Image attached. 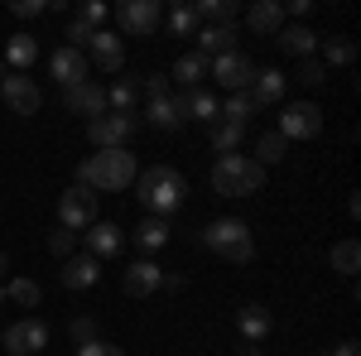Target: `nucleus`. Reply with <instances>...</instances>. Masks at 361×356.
Returning <instances> with one entry per match:
<instances>
[{"mask_svg":"<svg viewBox=\"0 0 361 356\" xmlns=\"http://www.w3.org/2000/svg\"><path fill=\"white\" fill-rule=\"evenodd\" d=\"M140 116H121V111H102L97 121H87V140L97 149H126L130 135H135Z\"/></svg>","mask_w":361,"mask_h":356,"instance_id":"5","label":"nucleus"},{"mask_svg":"<svg viewBox=\"0 0 361 356\" xmlns=\"http://www.w3.org/2000/svg\"><path fill=\"white\" fill-rule=\"evenodd\" d=\"M299 82L304 87H323L328 82V68H323L318 58H304V63H299Z\"/></svg>","mask_w":361,"mask_h":356,"instance_id":"37","label":"nucleus"},{"mask_svg":"<svg viewBox=\"0 0 361 356\" xmlns=\"http://www.w3.org/2000/svg\"><path fill=\"white\" fill-rule=\"evenodd\" d=\"M49 73L58 78V87H78V82H87V54H78V49H58L54 58H49Z\"/></svg>","mask_w":361,"mask_h":356,"instance_id":"16","label":"nucleus"},{"mask_svg":"<svg viewBox=\"0 0 361 356\" xmlns=\"http://www.w3.org/2000/svg\"><path fill=\"white\" fill-rule=\"evenodd\" d=\"M0 82H5V58H0Z\"/></svg>","mask_w":361,"mask_h":356,"instance_id":"49","label":"nucleus"},{"mask_svg":"<svg viewBox=\"0 0 361 356\" xmlns=\"http://www.w3.org/2000/svg\"><path fill=\"white\" fill-rule=\"evenodd\" d=\"M318 356H328V352H318Z\"/></svg>","mask_w":361,"mask_h":356,"instance_id":"51","label":"nucleus"},{"mask_svg":"<svg viewBox=\"0 0 361 356\" xmlns=\"http://www.w3.org/2000/svg\"><path fill=\"white\" fill-rule=\"evenodd\" d=\"M135 241H140L145 250L169 246V221H164V217H145V221H140V231H135Z\"/></svg>","mask_w":361,"mask_h":356,"instance_id":"33","label":"nucleus"},{"mask_svg":"<svg viewBox=\"0 0 361 356\" xmlns=\"http://www.w3.org/2000/svg\"><path fill=\"white\" fill-rule=\"evenodd\" d=\"M121 241H126V231H121L116 221H92V226H87V255H97V260L116 255Z\"/></svg>","mask_w":361,"mask_h":356,"instance_id":"20","label":"nucleus"},{"mask_svg":"<svg viewBox=\"0 0 361 356\" xmlns=\"http://www.w3.org/2000/svg\"><path fill=\"white\" fill-rule=\"evenodd\" d=\"M145 97H149V102H159V97H173V92H169V78L149 73V78H145Z\"/></svg>","mask_w":361,"mask_h":356,"instance_id":"43","label":"nucleus"},{"mask_svg":"<svg viewBox=\"0 0 361 356\" xmlns=\"http://www.w3.org/2000/svg\"><path fill=\"white\" fill-rule=\"evenodd\" d=\"M130 188H140V207H145L149 217H169V212H178V207H183V197H188L183 173H178V168H169V164L145 168Z\"/></svg>","mask_w":361,"mask_h":356,"instance_id":"2","label":"nucleus"},{"mask_svg":"<svg viewBox=\"0 0 361 356\" xmlns=\"http://www.w3.org/2000/svg\"><path fill=\"white\" fill-rule=\"evenodd\" d=\"M284 154H289V140H284V135H275V130H265V135L255 140V164H260V168L279 164Z\"/></svg>","mask_w":361,"mask_h":356,"instance_id":"28","label":"nucleus"},{"mask_svg":"<svg viewBox=\"0 0 361 356\" xmlns=\"http://www.w3.org/2000/svg\"><path fill=\"white\" fill-rule=\"evenodd\" d=\"M246 25L255 29V34H279V29H284V5H279V0H255L246 10Z\"/></svg>","mask_w":361,"mask_h":356,"instance_id":"23","label":"nucleus"},{"mask_svg":"<svg viewBox=\"0 0 361 356\" xmlns=\"http://www.w3.org/2000/svg\"><path fill=\"white\" fill-rule=\"evenodd\" d=\"M250 102H255V111L279 106V102H284V73H279V68H255V78H250Z\"/></svg>","mask_w":361,"mask_h":356,"instance_id":"17","label":"nucleus"},{"mask_svg":"<svg viewBox=\"0 0 361 356\" xmlns=\"http://www.w3.org/2000/svg\"><path fill=\"white\" fill-rule=\"evenodd\" d=\"M10 15H20V20H34V15H44V0H10Z\"/></svg>","mask_w":361,"mask_h":356,"instance_id":"44","label":"nucleus"},{"mask_svg":"<svg viewBox=\"0 0 361 356\" xmlns=\"http://www.w3.org/2000/svg\"><path fill=\"white\" fill-rule=\"evenodd\" d=\"M250 116H255V102H250V92H236V97H226V106L217 111V121H226V125H241V130H246Z\"/></svg>","mask_w":361,"mask_h":356,"instance_id":"31","label":"nucleus"},{"mask_svg":"<svg viewBox=\"0 0 361 356\" xmlns=\"http://www.w3.org/2000/svg\"><path fill=\"white\" fill-rule=\"evenodd\" d=\"M0 303H5V284H0Z\"/></svg>","mask_w":361,"mask_h":356,"instance_id":"50","label":"nucleus"},{"mask_svg":"<svg viewBox=\"0 0 361 356\" xmlns=\"http://www.w3.org/2000/svg\"><path fill=\"white\" fill-rule=\"evenodd\" d=\"M212 188L222 197H250V192L265 188V168L255 164L250 154H222L212 164Z\"/></svg>","mask_w":361,"mask_h":356,"instance_id":"3","label":"nucleus"},{"mask_svg":"<svg viewBox=\"0 0 361 356\" xmlns=\"http://www.w3.org/2000/svg\"><path fill=\"white\" fill-rule=\"evenodd\" d=\"M159 279H164V270H159L154 260H135V265L126 270L121 284H126V294H130V299H149V294L159 289Z\"/></svg>","mask_w":361,"mask_h":356,"instance_id":"19","label":"nucleus"},{"mask_svg":"<svg viewBox=\"0 0 361 356\" xmlns=\"http://www.w3.org/2000/svg\"><path fill=\"white\" fill-rule=\"evenodd\" d=\"M178 111H183V121H202V125H212L217 121V97L207 92V87H188V92H178Z\"/></svg>","mask_w":361,"mask_h":356,"instance_id":"18","label":"nucleus"},{"mask_svg":"<svg viewBox=\"0 0 361 356\" xmlns=\"http://www.w3.org/2000/svg\"><path fill=\"white\" fill-rule=\"evenodd\" d=\"M68 111L73 116H87V121H97L102 111H106V87L102 82H78V87H68Z\"/></svg>","mask_w":361,"mask_h":356,"instance_id":"13","label":"nucleus"},{"mask_svg":"<svg viewBox=\"0 0 361 356\" xmlns=\"http://www.w3.org/2000/svg\"><path fill=\"white\" fill-rule=\"evenodd\" d=\"M173 78H178L183 92H188V87H202V78H207V58L202 54H183L178 63H173Z\"/></svg>","mask_w":361,"mask_h":356,"instance_id":"27","label":"nucleus"},{"mask_svg":"<svg viewBox=\"0 0 361 356\" xmlns=\"http://www.w3.org/2000/svg\"><path fill=\"white\" fill-rule=\"evenodd\" d=\"M193 15H197V25H202V20H207V25H231V20H236V0H197Z\"/></svg>","mask_w":361,"mask_h":356,"instance_id":"30","label":"nucleus"},{"mask_svg":"<svg viewBox=\"0 0 361 356\" xmlns=\"http://www.w3.org/2000/svg\"><path fill=\"white\" fill-rule=\"evenodd\" d=\"M5 299H15L20 308H39V284L34 279H15V284H5Z\"/></svg>","mask_w":361,"mask_h":356,"instance_id":"36","label":"nucleus"},{"mask_svg":"<svg viewBox=\"0 0 361 356\" xmlns=\"http://www.w3.org/2000/svg\"><path fill=\"white\" fill-rule=\"evenodd\" d=\"M78 356H126L121 347H111V342H102V337H92V342H82L78 347Z\"/></svg>","mask_w":361,"mask_h":356,"instance_id":"41","label":"nucleus"},{"mask_svg":"<svg viewBox=\"0 0 361 356\" xmlns=\"http://www.w3.org/2000/svg\"><path fill=\"white\" fill-rule=\"evenodd\" d=\"M241 356H260V347H255V342H246V347H241Z\"/></svg>","mask_w":361,"mask_h":356,"instance_id":"47","label":"nucleus"},{"mask_svg":"<svg viewBox=\"0 0 361 356\" xmlns=\"http://www.w3.org/2000/svg\"><path fill=\"white\" fill-rule=\"evenodd\" d=\"M193 39H197L193 54H202L207 63L222 58V54H236V25H207V29H197Z\"/></svg>","mask_w":361,"mask_h":356,"instance_id":"15","label":"nucleus"},{"mask_svg":"<svg viewBox=\"0 0 361 356\" xmlns=\"http://www.w3.org/2000/svg\"><path fill=\"white\" fill-rule=\"evenodd\" d=\"M78 20H87L92 29H106V5L102 0H87L82 10H78Z\"/></svg>","mask_w":361,"mask_h":356,"instance_id":"40","label":"nucleus"},{"mask_svg":"<svg viewBox=\"0 0 361 356\" xmlns=\"http://www.w3.org/2000/svg\"><path fill=\"white\" fill-rule=\"evenodd\" d=\"M92 221H97V192L82 188V183H73V188L58 197V226L78 236V231H87Z\"/></svg>","mask_w":361,"mask_h":356,"instance_id":"6","label":"nucleus"},{"mask_svg":"<svg viewBox=\"0 0 361 356\" xmlns=\"http://www.w3.org/2000/svg\"><path fill=\"white\" fill-rule=\"evenodd\" d=\"M159 289H169V294H178V289H183V274H164V279H159Z\"/></svg>","mask_w":361,"mask_h":356,"instance_id":"45","label":"nucleus"},{"mask_svg":"<svg viewBox=\"0 0 361 356\" xmlns=\"http://www.w3.org/2000/svg\"><path fill=\"white\" fill-rule=\"evenodd\" d=\"M87 54H92V63L102 73H121L126 68V44H121V34H111V29H97L92 44H87Z\"/></svg>","mask_w":361,"mask_h":356,"instance_id":"12","label":"nucleus"},{"mask_svg":"<svg viewBox=\"0 0 361 356\" xmlns=\"http://www.w3.org/2000/svg\"><path fill=\"white\" fill-rule=\"evenodd\" d=\"M135 178H140V168L130 149H97L92 159L78 164V183L92 192H126Z\"/></svg>","mask_w":361,"mask_h":356,"instance_id":"1","label":"nucleus"},{"mask_svg":"<svg viewBox=\"0 0 361 356\" xmlns=\"http://www.w3.org/2000/svg\"><path fill=\"white\" fill-rule=\"evenodd\" d=\"M116 20H121V34L126 39H145V34H154L159 29V20H164V5L159 0H126L121 10H116Z\"/></svg>","mask_w":361,"mask_h":356,"instance_id":"8","label":"nucleus"},{"mask_svg":"<svg viewBox=\"0 0 361 356\" xmlns=\"http://www.w3.org/2000/svg\"><path fill=\"white\" fill-rule=\"evenodd\" d=\"M92 34H97V29L87 25V20H68V49H78V54H82L87 44H92Z\"/></svg>","mask_w":361,"mask_h":356,"instance_id":"39","label":"nucleus"},{"mask_svg":"<svg viewBox=\"0 0 361 356\" xmlns=\"http://www.w3.org/2000/svg\"><path fill=\"white\" fill-rule=\"evenodd\" d=\"M68 332H73V342L82 347V342H92V337H97V323L82 313V318H73V328H68Z\"/></svg>","mask_w":361,"mask_h":356,"instance_id":"42","label":"nucleus"},{"mask_svg":"<svg viewBox=\"0 0 361 356\" xmlns=\"http://www.w3.org/2000/svg\"><path fill=\"white\" fill-rule=\"evenodd\" d=\"M145 121H149L154 130H178V125H183V111H178V97H159V102H149V111H145Z\"/></svg>","mask_w":361,"mask_h":356,"instance_id":"24","label":"nucleus"},{"mask_svg":"<svg viewBox=\"0 0 361 356\" xmlns=\"http://www.w3.org/2000/svg\"><path fill=\"white\" fill-rule=\"evenodd\" d=\"M207 140H212L217 154H236L241 140H246V130H241V125H226V121H212V125H207Z\"/></svg>","mask_w":361,"mask_h":356,"instance_id":"26","label":"nucleus"},{"mask_svg":"<svg viewBox=\"0 0 361 356\" xmlns=\"http://www.w3.org/2000/svg\"><path fill=\"white\" fill-rule=\"evenodd\" d=\"M34 58H39V39H34V34H15V39L5 44V63H15L20 73H25Z\"/></svg>","mask_w":361,"mask_h":356,"instance_id":"29","label":"nucleus"},{"mask_svg":"<svg viewBox=\"0 0 361 356\" xmlns=\"http://www.w3.org/2000/svg\"><path fill=\"white\" fill-rule=\"evenodd\" d=\"M323 130V111L313 106V102H289V106L279 111V130L275 135L284 140H313Z\"/></svg>","mask_w":361,"mask_h":356,"instance_id":"7","label":"nucleus"},{"mask_svg":"<svg viewBox=\"0 0 361 356\" xmlns=\"http://www.w3.org/2000/svg\"><path fill=\"white\" fill-rule=\"evenodd\" d=\"M73 246H78V236H73V231H63V226H58V231H49V255L68 260V255H73Z\"/></svg>","mask_w":361,"mask_h":356,"instance_id":"38","label":"nucleus"},{"mask_svg":"<svg viewBox=\"0 0 361 356\" xmlns=\"http://www.w3.org/2000/svg\"><path fill=\"white\" fill-rule=\"evenodd\" d=\"M202 246L217 250L231 265H250V260H255V236H250V226L241 217H217L202 231Z\"/></svg>","mask_w":361,"mask_h":356,"instance_id":"4","label":"nucleus"},{"mask_svg":"<svg viewBox=\"0 0 361 356\" xmlns=\"http://www.w3.org/2000/svg\"><path fill=\"white\" fill-rule=\"evenodd\" d=\"M58 279H63V289H92V284L102 279V260H97V255H68L63 270H58Z\"/></svg>","mask_w":361,"mask_h":356,"instance_id":"14","label":"nucleus"},{"mask_svg":"<svg viewBox=\"0 0 361 356\" xmlns=\"http://www.w3.org/2000/svg\"><path fill=\"white\" fill-rule=\"evenodd\" d=\"M0 102L15 111V116H39V106H44V92L34 87V78H25V73H10V78L0 82Z\"/></svg>","mask_w":361,"mask_h":356,"instance_id":"11","label":"nucleus"},{"mask_svg":"<svg viewBox=\"0 0 361 356\" xmlns=\"http://www.w3.org/2000/svg\"><path fill=\"white\" fill-rule=\"evenodd\" d=\"M328 265H333L337 274H347V279H352V274L361 270V241H357V236H347V241H337V246L328 250Z\"/></svg>","mask_w":361,"mask_h":356,"instance_id":"25","label":"nucleus"},{"mask_svg":"<svg viewBox=\"0 0 361 356\" xmlns=\"http://www.w3.org/2000/svg\"><path fill=\"white\" fill-rule=\"evenodd\" d=\"M49 347V323L44 318H20L5 328V352L10 356H34Z\"/></svg>","mask_w":361,"mask_h":356,"instance_id":"10","label":"nucleus"},{"mask_svg":"<svg viewBox=\"0 0 361 356\" xmlns=\"http://www.w3.org/2000/svg\"><path fill=\"white\" fill-rule=\"evenodd\" d=\"M5 270H10V255H5V250H0V279H5Z\"/></svg>","mask_w":361,"mask_h":356,"instance_id":"48","label":"nucleus"},{"mask_svg":"<svg viewBox=\"0 0 361 356\" xmlns=\"http://www.w3.org/2000/svg\"><path fill=\"white\" fill-rule=\"evenodd\" d=\"M328 356H361V347H357V342H342V347H337V352H328Z\"/></svg>","mask_w":361,"mask_h":356,"instance_id":"46","label":"nucleus"},{"mask_svg":"<svg viewBox=\"0 0 361 356\" xmlns=\"http://www.w3.org/2000/svg\"><path fill=\"white\" fill-rule=\"evenodd\" d=\"M236 328H241V337H246V342H255V347H260V342L270 337V328H275V318H270V308H265V303H246V308L236 313Z\"/></svg>","mask_w":361,"mask_h":356,"instance_id":"21","label":"nucleus"},{"mask_svg":"<svg viewBox=\"0 0 361 356\" xmlns=\"http://www.w3.org/2000/svg\"><path fill=\"white\" fill-rule=\"evenodd\" d=\"M275 44H279V54H289V58H308L313 49H318V34L304 25H284L275 34Z\"/></svg>","mask_w":361,"mask_h":356,"instance_id":"22","label":"nucleus"},{"mask_svg":"<svg viewBox=\"0 0 361 356\" xmlns=\"http://www.w3.org/2000/svg\"><path fill=\"white\" fill-rule=\"evenodd\" d=\"M135 97H140V87L126 78V82H116L106 87V111H121V116H135Z\"/></svg>","mask_w":361,"mask_h":356,"instance_id":"32","label":"nucleus"},{"mask_svg":"<svg viewBox=\"0 0 361 356\" xmlns=\"http://www.w3.org/2000/svg\"><path fill=\"white\" fill-rule=\"evenodd\" d=\"M347 63H357V44L352 39H328L323 44V68H347Z\"/></svg>","mask_w":361,"mask_h":356,"instance_id":"34","label":"nucleus"},{"mask_svg":"<svg viewBox=\"0 0 361 356\" xmlns=\"http://www.w3.org/2000/svg\"><path fill=\"white\" fill-rule=\"evenodd\" d=\"M207 78H217V87H226L231 97L236 92H250V78H255V63L246 54H222L207 63Z\"/></svg>","mask_w":361,"mask_h":356,"instance_id":"9","label":"nucleus"},{"mask_svg":"<svg viewBox=\"0 0 361 356\" xmlns=\"http://www.w3.org/2000/svg\"><path fill=\"white\" fill-rule=\"evenodd\" d=\"M169 29H173L178 39H193V34H197V15H193V5H173V10H169Z\"/></svg>","mask_w":361,"mask_h":356,"instance_id":"35","label":"nucleus"}]
</instances>
